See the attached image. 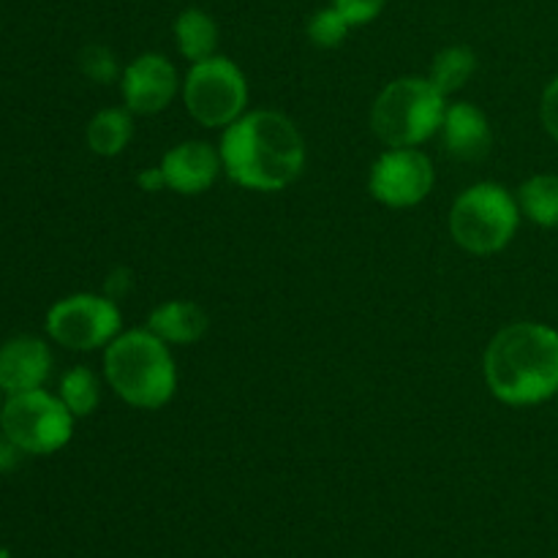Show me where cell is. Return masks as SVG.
<instances>
[{"mask_svg": "<svg viewBox=\"0 0 558 558\" xmlns=\"http://www.w3.org/2000/svg\"><path fill=\"white\" fill-rule=\"evenodd\" d=\"M52 371V352L36 336H16L0 347V387L5 396L41 390Z\"/></svg>", "mask_w": 558, "mask_h": 558, "instance_id": "7c38bea8", "label": "cell"}, {"mask_svg": "<svg viewBox=\"0 0 558 558\" xmlns=\"http://www.w3.org/2000/svg\"><path fill=\"white\" fill-rule=\"evenodd\" d=\"M60 401L69 407L74 417H87L96 412L98 401H101V385H98L96 374L85 365H76L60 381Z\"/></svg>", "mask_w": 558, "mask_h": 558, "instance_id": "d6986e66", "label": "cell"}, {"mask_svg": "<svg viewBox=\"0 0 558 558\" xmlns=\"http://www.w3.org/2000/svg\"><path fill=\"white\" fill-rule=\"evenodd\" d=\"M0 558H11V556H9V550H3V548H0Z\"/></svg>", "mask_w": 558, "mask_h": 558, "instance_id": "4316f807", "label": "cell"}, {"mask_svg": "<svg viewBox=\"0 0 558 558\" xmlns=\"http://www.w3.org/2000/svg\"><path fill=\"white\" fill-rule=\"evenodd\" d=\"M221 163L229 180L251 191H281L300 178L305 142L281 112L256 109L240 114L221 136Z\"/></svg>", "mask_w": 558, "mask_h": 558, "instance_id": "6da1fadb", "label": "cell"}, {"mask_svg": "<svg viewBox=\"0 0 558 558\" xmlns=\"http://www.w3.org/2000/svg\"><path fill=\"white\" fill-rule=\"evenodd\" d=\"M134 134L129 109H101L87 125V145L96 156L112 158L125 150Z\"/></svg>", "mask_w": 558, "mask_h": 558, "instance_id": "2e32d148", "label": "cell"}, {"mask_svg": "<svg viewBox=\"0 0 558 558\" xmlns=\"http://www.w3.org/2000/svg\"><path fill=\"white\" fill-rule=\"evenodd\" d=\"M174 38H178L180 54L191 63H199L216 54L218 25L205 9H185L174 20Z\"/></svg>", "mask_w": 558, "mask_h": 558, "instance_id": "9a60e30c", "label": "cell"}, {"mask_svg": "<svg viewBox=\"0 0 558 558\" xmlns=\"http://www.w3.org/2000/svg\"><path fill=\"white\" fill-rule=\"evenodd\" d=\"M183 101L191 118L205 129H227L248 104L245 74L223 54L191 63L183 82Z\"/></svg>", "mask_w": 558, "mask_h": 558, "instance_id": "8992f818", "label": "cell"}, {"mask_svg": "<svg viewBox=\"0 0 558 558\" xmlns=\"http://www.w3.org/2000/svg\"><path fill=\"white\" fill-rule=\"evenodd\" d=\"M142 191H163L167 189V180H163L161 167H153V169H142L140 178H136Z\"/></svg>", "mask_w": 558, "mask_h": 558, "instance_id": "d4e9b609", "label": "cell"}, {"mask_svg": "<svg viewBox=\"0 0 558 558\" xmlns=\"http://www.w3.org/2000/svg\"><path fill=\"white\" fill-rule=\"evenodd\" d=\"M434 167L417 147H390L376 158L368 191L387 207H414L434 189Z\"/></svg>", "mask_w": 558, "mask_h": 558, "instance_id": "9c48e42d", "label": "cell"}, {"mask_svg": "<svg viewBox=\"0 0 558 558\" xmlns=\"http://www.w3.org/2000/svg\"><path fill=\"white\" fill-rule=\"evenodd\" d=\"M539 114H543V123H545V129H548V134L558 142V76L550 82L548 87H545Z\"/></svg>", "mask_w": 558, "mask_h": 558, "instance_id": "603a6c76", "label": "cell"}, {"mask_svg": "<svg viewBox=\"0 0 558 558\" xmlns=\"http://www.w3.org/2000/svg\"><path fill=\"white\" fill-rule=\"evenodd\" d=\"M80 69L87 80L98 82V85H107V82L118 80V58H114L112 49H107L104 44H90V47L82 49L80 54Z\"/></svg>", "mask_w": 558, "mask_h": 558, "instance_id": "44dd1931", "label": "cell"}, {"mask_svg": "<svg viewBox=\"0 0 558 558\" xmlns=\"http://www.w3.org/2000/svg\"><path fill=\"white\" fill-rule=\"evenodd\" d=\"M104 374L109 387L136 409H161L178 387L169 343L147 327L120 332L104 352Z\"/></svg>", "mask_w": 558, "mask_h": 558, "instance_id": "3957f363", "label": "cell"}, {"mask_svg": "<svg viewBox=\"0 0 558 558\" xmlns=\"http://www.w3.org/2000/svg\"><path fill=\"white\" fill-rule=\"evenodd\" d=\"M349 31H352V25L343 20V14L336 9V5H330V9H319L308 20V38L322 49L341 47Z\"/></svg>", "mask_w": 558, "mask_h": 558, "instance_id": "ffe728a7", "label": "cell"}, {"mask_svg": "<svg viewBox=\"0 0 558 558\" xmlns=\"http://www.w3.org/2000/svg\"><path fill=\"white\" fill-rule=\"evenodd\" d=\"M20 447L9 439V436H0V472H11V469L20 463Z\"/></svg>", "mask_w": 558, "mask_h": 558, "instance_id": "cb8c5ba5", "label": "cell"}, {"mask_svg": "<svg viewBox=\"0 0 558 558\" xmlns=\"http://www.w3.org/2000/svg\"><path fill=\"white\" fill-rule=\"evenodd\" d=\"M441 142H445V150L458 161H480L488 156L494 134H490V123L483 109L469 101H456L445 112Z\"/></svg>", "mask_w": 558, "mask_h": 558, "instance_id": "4fadbf2b", "label": "cell"}, {"mask_svg": "<svg viewBox=\"0 0 558 558\" xmlns=\"http://www.w3.org/2000/svg\"><path fill=\"white\" fill-rule=\"evenodd\" d=\"M158 167H161L163 180H167V189L185 196H194L216 183L223 163L221 153H218L210 142L189 140L163 153Z\"/></svg>", "mask_w": 558, "mask_h": 558, "instance_id": "8fae6325", "label": "cell"}, {"mask_svg": "<svg viewBox=\"0 0 558 558\" xmlns=\"http://www.w3.org/2000/svg\"><path fill=\"white\" fill-rule=\"evenodd\" d=\"M210 327L205 308L189 300H169L147 316V330L161 338L163 343H196Z\"/></svg>", "mask_w": 558, "mask_h": 558, "instance_id": "5bb4252c", "label": "cell"}, {"mask_svg": "<svg viewBox=\"0 0 558 558\" xmlns=\"http://www.w3.org/2000/svg\"><path fill=\"white\" fill-rule=\"evenodd\" d=\"M3 403H5L3 401V387H0V412H3Z\"/></svg>", "mask_w": 558, "mask_h": 558, "instance_id": "484cf974", "label": "cell"}, {"mask_svg": "<svg viewBox=\"0 0 558 558\" xmlns=\"http://www.w3.org/2000/svg\"><path fill=\"white\" fill-rule=\"evenodd\" d=\"M474 71H477V54L469 47L456 44V47H447L436 54L428 80L434 82L441 96H450V93L461 90L466 85Z\"/></svg>", "mask_w": 558, "mask_h": 558, "instance_id": "e0dca14e", "label": "cell"}, {"mask_svg": "<svg viewBox=\"0 0 558 558\" xmlns=\"http://www.w3.org/2000/svg\"><path fill=\"white\" fill-rule=\"evenodd\" d=\"M485 381L499 401L532 407L558 392V332L537 322H515L490 338Z\"/></svg>", "mask_w": 558, "mask_h": 558, "instance_id": "7a4b0ae2", "label": "cell"}, {"mask_svg": "<svg viewBox=\"0 0 558 558\" xmlns=\"http://www.w3.org/2000/svg\"><path fill=\"white\" fill-rule=\"evenodd\" d=\"M332 5L341 11L349 25L360 27L368 25V22H374L379 16L385 11L387 0H332Z\"/></svg>", "mask_w": 558, "mask_h": 558, "instance_id": "7402d4cb", "label": "cell"}, {"mask_svg": "<svg viewBox=\"0 0 558 558\" xmlns=\"http://www.w3.org/2000/svg\"><path fill=\"white\" fill-rule=\"evenodd\" d=\"M521 210L539 227H558V178L537 174L521 185Z\"/></svg>", "mask_w": 558, "mask_h": 558, "instance_id": "ac0fdd59", "label": "cell"}, {"mask_svg": "<svg viewBox=\"0 0 558 558\" xmlns=\"http://www.w3.org/2000/svg\"><path fill=\"white\" fill-rule=\"evenodd\" d=\"M445 98L425 76H401L376 96L371 125L387 147H417L441 131Z\"/></svg>", "mask_w": 558, "mask_h": 558, "instance_id": "277c9868", "label": "cell"}, {"mask_svg": "<svg viewBox=\"0 0 558 558\" xmlns=\"http://www.w3.org/2000/svg\"><path fill=\"white\" fill-rule=\"evenodd\" d=\"M120 308L109 294H71L47 314L49 338L74 352L109 347L120 336Z\"/></svg>", "mask_w": 558, "mask_h": 558, "instance_id": "ba28073f", "label": "cell"}, {"mask_svg": "<svg viewBox=\"0 0 558 558\" xmlns=\"http://www.w3.org/2000/svg\"><path fill=\"white\" fill-rule=\"evenodd\" d=\"M521 207L515 196L496 183H477L463 191L450 210V234L463 251L488 256L515 238Z\"/></svg>", "mask_w": 558, "mask_h": 558, "instance_id": "5b68a950", "label": "cell"}, {"mask_svg": "<svg viewBox=\"0 0 558 558\" xmlns=\"http://www.w3.org/2000/svg\"><path fill=\"white\" fill-rule=\"evenodd\" d=\"M120 93L129 112L134 114H156L172 104L178 93V71L172 60L158 52L140 54L125 65L120 76Z\"/></svg>", "mask_w": 558, "mask_h": 558, "instance_id": "30bf717a", "label": "cell"}, {"mask_svg": "<svg viewBox=\"0 0 558 558\" xmlns=\"http://www.w3.org/2000/svg\"><path fill=\"white\" fill-rule=\"evenodd\" d=\"M0 428L22 452L52 456L69 445L74 434V414L60 401V396L31 390L9 396L0 412Z\"/></svg>", "mask_w": 558, "mask_h": 558, "instance_id": "52a82bcc", "label": "cell"}]
</instances>
